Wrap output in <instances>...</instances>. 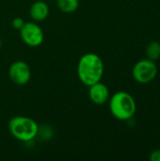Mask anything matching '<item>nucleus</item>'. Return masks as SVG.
I'll list each match as a JSON object with an SVG mask.
<instances>
[{
  "label": "nucleus",
  "mask_w": 160,
  "mask_h": 161,
  "mask_svg": "<svg viewBox=\"0 0 160 161\" xmlns=\"http://www.w3.org/2000/svg\"><path fill=\"white\" fill-rule=\"evenodd\" d=\"M157 72L158 69L156 61L146 58L134 64L132 68V76L140 84H147L157 77Z\"/></svg>",
  "instance_id": "nucleus-4"
},
{
  "label": "nucleus",
  "mask_w": 160,
  "mask_h": 161,
  "mask_svg": "<svg viewBox=\"0 0 160 161\" xmlns=\"http://www.w3.org/2000/svg\"><path fill=\"white\" fill-rule=\"evenodd\" d=\"M89 97L95 105H105L107 102H108L110 97L109 90L106 84L99 81L89 87Z\"/></svg>",
  "instance_id": "nucleus-7"
},
{
  "label": "nucleus",
  "mask_w": 160,
  "mask_h": 161,
  "mask_svg": "<svg viewBox=\"0 0 160 161\" xmlns=\"http://www.w3.org/2000/svg\"><path fill=\"white\" fill-rule=\"evenodd\" d=\"M24 24H25V21H24V19L21 18V17H15V18L12 20V22H11L12 27H13L14 29H17V30H20V29L22 28V26L24 25Z\"/></svg>",
  "instance_id": "nucleus-11"
},
{
  "label": "nucleus",
  "mask_w": 160,
  "mask_h": 161,
  "mask_svg": "<svg viewBox=\"0 0 160 161\" xmlns=\"http://www.w3.org/2000/svg\"><path fill=\"white\" fill-rule=\"evenodd\" d=\"M56 1L59 10L65 13L75 12L79 7V0H56Z\"/></svg>",
  "instance_id": "nucleus-9"
},
{
  "label": "nucleus",
  "mask_w": 160,
  "mask_h": 161,
  "mask_svg": "<svg viewBox=\"0 0 160 161\" xmlns=\"http://www.w3.org/2000/svg\"><path fill=\"white\" fill-rule=\"evenodd\" d=\"M104 70V62L101 57L95 53L84 54L79 58L76 68L79 80L88 87L101 81Z\"/></svg>",
  "instance_id": "nucleus-1"
},
{
  "label": "nucleus",
  "mask_w": 160,
  "mask_h": 161,
  "mask_svg": "<svg viewBox=\"0 0 160 161\" xmlns=\"http://www.w3.org/2000/svg\"><path fill=\"white\" fill-rule=\"evenodd\" d=\"M1 46H2V40L0 39V48H1Z\"/></svg>",
  "instance_id": "nucleus-13"
},
{
  "label": "nucleus",
  "mask_w": 160,
  "mask_h": 161,
  "mask_svg": "<svg viewBox=\"0 0 160 161\" xmlns=\"http://www.w3.org/2000/svg\"><path fill=\"white\" fill-rule=\"evenodd\" d=\"M49 12V6L42 0L35 1L29 8V15L34 22H42L46 20Z\"/></svg>",
  "instance_id": "nucleus-8"
},
{
  "label": "nucleus",
  "mask_w": 160,
  "mask_h": 161,
  "mask_svg": "<svg viewBox=\"0 0 160 161\" xmlns=\"http://www.w3.org/2000/svg\"><path fill=\"white\" fill-rule=\"evenodd\" d=\"M146 58L151 60H157L160 58V42L157 41H152L145 48Z\"/></svg>",
  "instance_id": "nucleus-10"
},
{
  "label": "nucleus",
  "mask_w": 160,
  "mask_h": 161,
  "mask_svg": "<svg viewBox=\"0 0 160 161\" xmlns=\"http://www.w3.org/2000/svg\"><path fill=\"white\" fill-rule=\"evenodd\" d=\"M8 76L15 85L25 86L31 79V69L25 61L16 60L8 68Z\"/></svg>",
  "instance_id": "nucleus-6"
},
{
  "label": "nucleus",
  "mask_w": 160,
  "mask_h": 161,
  "mask_svg": "<svg viewBox=\"0 0 160 161\" xmlns=\"http://www.w3.org/2000/svg\"><path fill=\"white\" fill-rule=\"evenodd\" d=\"M109 110L112 116L119 121L132 119L137 111L135 98L127 92H117L108 100Z\"/></svg>",
  "instance_id": "nucleus-2"
},
{
  "label": "nucleus",
  "mask_w": 160,
  "mask_h": 161,
  "mask_svg": "<svg viewBox=\"0 0 160 161\" xmlns=\"http://www.w3.org/2000/svg\"><path fill=\"white\" fill-rule=\"evenodd\" d=\"M8 128L14 139L23 142L33 141L39 133L38 124L26 116L12 117L8 123Z\"/></svg>",
  "instance_id": "nucleus-3"
},
{
  "label": "nucleus",
  "mask_w": 160,
  "mask_h": 161,
  "mask_svg": "<svg viewBox=\"0 0 160 161\" xmlns=\"http://www.w3.org/2000/svg\"><path fill=\"white\" fill-rule=\"evenodd\" d=\"M19 32L23 42L29 47H38L43 42V31L36 22H25Z\"/></svg>",
  "instance_id": "nucleus-5"
},
{
  "label": "nucleus",
  "mask_w": 160,
  "mask_h": 161,
  "mask_svg": "<svg viewBox=\"0 0 160 161\" xmlns=\"http://www.w3.org/2000/svg\"><path fill=\"white\" fill-rule=\"evenodd\" d=\"M149 159L151 161H160V148L154 150L150 154Z\"/></svg>",
  "instance_id": "nucleus-12"
}]
</instances>
